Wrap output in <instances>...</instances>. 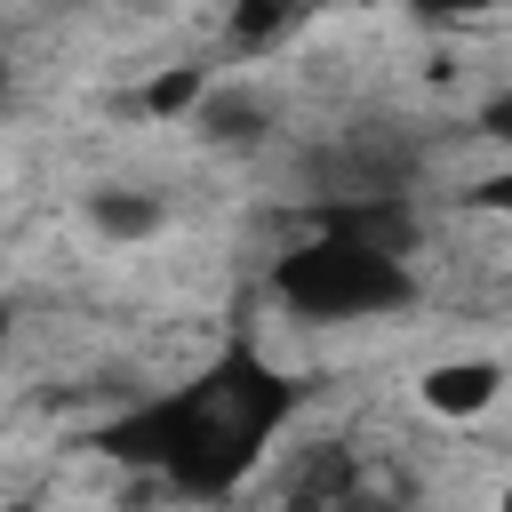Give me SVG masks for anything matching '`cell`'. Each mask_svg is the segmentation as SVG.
Returning a JSON list of instances; mask_svg holds the SVG:
<instances>
[{"label":"cell","instance_id":"cell-1","mask_svg":"<svg viewBox=\"0 0 512 512\" xmlns=\"http://www.w3.org/2000/svg\"><path fill=\"white\" fill-rule=\"evenodd\" d=\"M288 408H296V384L272 360H256L248 344H232L208 376H192L160 400H136L104 432V448L120 464L160 472L184 496H232L256 472V456L272 448V432L288 424Z\"/></svg>","mask_w":512,"mask_h":512},{"label":"cell","instance_id":"cell-2","mask_svg":"<svg viewBox=\"0 0 512 512\" xmlns=\"http://www.w3.org/2000/svg\"><path fill=\"white\" fill-rule=\"evenodd\" d=\"M272 296L296 320H376V312H408L416 304V272L392 248L344 240V232H312L272 264Z\"/></svg>","mask_w":512,"mask_h":512},{"label":"cell","instance_id":"cell-3","mask_svg":"<svg viewBox=\"0 0 512 512\" xmlns=\"http://www.w3.org/2000/svg\"><path fill=\"white\" fill-rule=\"evenodd\" d=\"M312 232H344V240L408 256L416 248V208H408V192H336V200L312 208Z\"/></svg>","mask_w":512,"mask_h":512},{"label":"cell","instance_id":"cell-4","mask_svg":"<svg viewBox=\"0 0 512 512\" xmlns=\"http://www.w3.org/2000/svg\"><path fill=\"white\" fill-rule=\"evenodd\" d=\"M352 504H360V464H352L344 448H320V456L296 464L288 512H352Z\"/></svg>","mask_w":512,"mask_h":512},{"label":"cell","instance_id":"cell-5","mask_svg":"<svg viewBox=\"0 0 512 512\" xmlns=\"http://www.w3.org/2000/svg\"><path fill=\"white\" fill-rule=\"evenodd\" d=\"M496 384H504L496 360H440V368H424V408L432 416H480L496 400Z\"/></svg>","mask_w":512,"mask_h":512},{"label":"cell","instance_id":"cell-6","mask_svg":"<svg viewBox=\"0 0 512 512\" xmlns=\"http://www.w3.org/2000/svg\"><path fill=\"white\" fill-rule=\"evenodd\" d=\"M192 120H200V136H208V144H256V136L272 128V104H264V96H240V88H232V96H216V88H208Z\"/></svg>","mask_w":512,"mask_h":512},{"label":"cell","instance_id":"cell-7","mask_svg":"<svg viewBox=\"0 0 512 512\" xmlns=\"http://www.w3.org/2000/svg\"><path fill=\"white\" fill-rule=\"evenodd\" d=\"M88 224L104 240H144V232H160V200L152 192H96L88 200Z\"/></svg>","mask_w":512,"mask_h":512},{"label":"cell","instance_id":"cell-8","mask_svg":"<svg viewBox=\"0 0 512 512\" xmlns=\"http://www.w3.org/2000/svg\"><path fill=\"white\" fill-rule=\"evenodd\" d=\"M200 96H208L200 64H168V72L144 88V112H152V120H176V112H200Z\"/></svg>","mask_w":512,"mask_h":512},{"label":"cell","instance_id":"cell-9","mask_svg":"<svg viewBox=\"0 0 512 512\" xmlns=\"http://www.w3.org/2000/svg\"><path fill=\"white\" fill-rule=\"evenodd\" d=\"M272 32H280V8H272V0H248V8L232 16V40H240V48H264Z\"/></svg>","mask_w":512,"mask_h":512},{"label":"cell","instance_id":"cell-10","mask_svg":"<svg viewBox=\"0 0 512 512\" xmlns=\"http://www.w3.org/2000/svg\"><path fill=\"white\" fill-rule=\"evenodd\" d=\"M480 136H488V144H504V152H512V88H496V96H488V104H480Z\"/></svg>","mask_w":512,"mask_h":512},{"label":"cell","instance_id":"cell-11","mask_svg":"<svg viewBox=\"0 0 512 512\" xmlns=\"http://www.w3.org/2000/svg\"><path fill=\"white\" fill-rule=\"evenodd\" d=\"M416 16H432V24H456V16H480V8H496V0H408Z\"/></svg>","mask_w":512,"mask_h":512},{"label":"cell","instance_id":"cell-12","mask_svg":"<svg viewBox=\"0 0 512 512\" xmlns=\"http://www.w3.org/2000/svg\"><path fill=\"white\" fill-rule=\"evenodd\" d=\"M472 200H480V208H496V216H512V168L480 176V184H472Z\"/></svg>","mask_w":512,"mask_h":512},{"label":"cell","instance_id":"cell-13","mask_svg":"<svg viewBox=\"0 0 512 512\" xmlns=\"http://www.w3.org/2000/svg\"><path fill=\"white\" fill-rule=\"evenodd\" d=\"M496 512H512V488H504V504H496Z\"/></svg>","mask_w":512,"mask_h":512}]
</instances>
